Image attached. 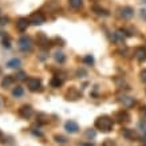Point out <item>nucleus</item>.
<instances>
[{"instance_id": "nucleus-7", "label": "nucleus", "mask_w": 146, "mask_h": 146, "mask_svg": "<svg viewBox=\"0 0 146 146\" xmlns=\"http://www.w3.org/2000/svg\"><path fill=\"white\" fill-rule=\"evenodd\" d=\"M119 16L122 19H131L134 16V9L131 7H123L119 9Z\"/></svg>"}, {"instance_id": "nucleus-14", "label": "nucleus", "mask_w": 146, "mask_h": 146, "mask_svg": "<svg viewBox=\"0 0 146 146\" xmlns=\"http://www.w3.org/2000/svg\"><path fill=\"white\" fill-rule=\"evenodd\" d=\"M20 64H22L20 59H18V58H12L11 60H8L7 67H9V68H19V67H20Z\"/></svg>"}, {"instance_id": "nucleus-16", "label": "nucleus", "mask_w": 146, "mask_h": 146, "mask_svg": "<svg viewBox=\"0 0 146 146\" xmlns=\"http://www.w3.org/2000/svg\"><path fill=\"white\" fill-rule=\"evenodd\" d=\"M62 84H63V79L59 78V76H54L52 79H51V86L55 87V89H56V87H60Z\"/></svg>"}, {"instance_id": "nucleus-30", "label": "nucleus", "mask_w": 146, "mask_h": 146, "mask_svg": "<svg viewBox=\"0 0 146 146\" xmlns=\"http://www.w3.org/2000/svg\"><path fill=\"white\" fill-rule=\"evenodd\" d=\"M142 139H143V142H146V134H143V137H142Z\"/></svg>"}, {"instance_id": "nucleus-13", "label": "nucleus", "mask_w": 146, "mask_h": 146, "mask_svg": "<svg viewBox=\"0 0 146 146\" xmlns=\"http://www.w3.org/2000/svg\"><path fill=\"white\" fill-rule=\"evenodd\" d=\"M135 58H137V60H139V62H143L146 59V50L142 48V47H139V48L135 50Z\"/></svg>"}, {"instance_id": "nucleus-3", "label": "nucleus", "mask_w": 146, "mask_h": 146, "mask_svg": "<svg viewBox=\"0 0 146 146\" xmlns=\"http://www.w3.org/2000/svg\"><path fill=\"white\" fill-rule=\"evenodd\" d=\"M28 20H30V23H31V24H34V26H40V24H43V23L46 22V16L42 12H39V11H38V12L32 13Z\"/></svg>"}, {"instance_id": "nucleus-31", "label": "nucleus", "mask_w": 146, "mask_h": 146, "mask_svg": "<svg viewBox=\"0 0 146 146\" xmlns=\"http://www.w3.org/2000/svg\"><path fill=\"white\" fill-rule=\"evenodd\" d=\"M143 115H145V117H146V106L143 107Z\"/></svg>"}, {"instance_id": "nucleus-12", "label": "nucleus", "mask_w": 146, "mask_h": 146, "mask_svg": "<svg viewBox=\"0 0 146 146\" xmlns=\"http://www.w3.org/2000/svg\"><path fill=\"white\" fill-rule=\"evenodd\" d=\"M126 36H129L127 34H126L125 31H122V30H119V31L114 32V35H113V40H114V42H123Z\"/></svg>"}, {"instance_id": "nucleus-20", "label": "nucleus", "mask_w": 146, "mask_h": 146, "mask_svg": "<svg viewBox=\"0 0 146 146\" xmlns=\"http://www.w3.org/2000/svg\"><path fill=\"white\" fill-rule=\"evenodd\" d=\"M54 58H55V60H56L58 63H63L64 60H66V55H64L63 52H59V51H58V52H55Z\"/></svg>"}, {"instance_id": "nucleus-27", "label": "nucleus", "mask_w": 146, "mask_h": 146, "mask_svg": "<svg viewBox=\"0 0 146 146\" xmlns=\"http://www.w3.org/2000/svg\"><path fill=\"white\" fill-rule=\"evenodd\" d=\"M139 76H141V80H142V82H145V83H146V70H142L141 74H139Z\"/></svg>"}, {"instance_id": "nucleus-21", "label": "nucleus", "mask_w": 146, "mask_h": 146, "mask_svg": "<svg viewBox=\"0 0 146 146\" xmlns=\"http://www.w3.org/2000/svg\"><path fill=\"white\" fill-rule=\"evenodd\" d=\"M83 62H84V63H87V64H93V63H94V58H93V55H87L86 58H83Z\"/></svg>"}, {"instance_id": "nucleus-8", "label": "nucleus", "mask_w": 146, "mask_h": 146, "mask_svg": "<svg viewBox=\"0 0 146 146\" xmlns=\"http://www.w3.org/2000/svg\"><path fill=\"white\" fill-rule=\"evenodd\" d=\"M122 135H123L126 139H130V141H134L138 138V133L133 129H123L122 130Z\"/></svg>"}, {"instance_id": "nucleus-22", "label": "nucleus", "mask_w": 146, "mask_h": 146, "mask_svg": "<svg viewBox=\"0 0 146 146\" xmlns=\"http://www.w3.org/2000/svg\"><path fill=\"white\" fill-rule=\"evenodd\" d=\"M86 138H89V139L95 138V131H94V130H91V129H90V130H87V131H86Z\"/></svg>"}, {"instance_id": "nucleus-25", "label": "nucleus", "mask_w": 146, "mask_h": 146, "mask_svg": "<svg viewBox=\"0 0 146 146\" xmlns=\"http://www.w3.org/2000/svg\"><path fill=\"white\" fill-rule=\"evenodd\" d=\"M138 129H139V130H142V131L146 134V121L139 122V123H138Z\"/></svg>"}, {"instance_id": "nucleus-24", "label": "nucleus", "mask_w": 146, "mask_h": 146, "mask_svg": "<svg viewBox=\"0 0 146 146\" xmlns=\"http://www.w3.org/2000/svg\"><path fill=\"white\" fill-rule=\"evenodd\" d=\"M16 79L19 80H26V72H23V71H19L18 74H16Z\"/></svg>"}, {"instance_id": "nucleus-23", "label": "nucleus", "mask_w": 146, "mask_h": 146, "mask_svg": "<svg viewBox=\"0 0 146 146\" xmlns=\"http://www.w3.org/2000/svg\"><path fill=\"white\" fill-rule=\"evenodd\" d=\"M54 138H55V141H56L58 143H66V141H67V139L63 137V135H55Z\"/></svg>"}, {"instance_id": "nucleus-9", "label": "nucleus", "mask_w": 146, "mask_h": 146, "mask_svg": "<svg viewBox=\"0 0 146 146\" xmlns=\"http://www.w3.org/2000/svg\"><path fill=\"white\" fill-rule=\"evenodd\" d=\"M64 129H66L70 134H75V133H78L79 126H78V123L74 122V121H67L66 123H64Z\"/></svg>"}, {"instance_id": "nucleus-2", "label": "nucleus", "mask_w": 146, "mask_h": 146, "mask_svg": "<svg viewBox=\"0 0 146 146\" xmlns=\"http://www.w3.org/2000/svg\"><path fill=\"white\" fill-rule=\"evenodd\" d=\"M18 46H19V48H20V51L27 52V51H31L32 42L28 36H22V38L18 40Z\"/></svg>"}, {"instance_id": "nucleus-10", "label": "nucleus", "mask_w": 146, "mask_h": 146, "mask_svg": "<svg viewBox=\"0 0 146 146\" xmlns=\"http://www.w3.org/2000/svg\"><path fill=\"white\" fill-rule=\"evenodd\" d=\"M114 119L117 121V122H119V123H123V122H127L129 121V114L126 113V111H118L117 114L114 115Z\"/></svg>"}, {"instance_id": "nucleus-26", "label": "nucleus", "mask_w": 146, "mask_h": 146, "mask_svg": "<svg viewBox=\"0 0 146 146\" xmlns=\"http://www.w3.org/2000/svg\"><path fill=\"white\" fill-rule=\"evenodd\" d=\"M9 19L7 16H0V26H5L7 23H8Z\"/></svg>"}, {"instance_id": "nucleus-11", "label": "nucleus", "mask_w": 146, "mask_h": 146, "mask_svg": "<svg viewBox=\"0 0 146 146\" xmlns=\"http://www.w3.org/2000/svg\"><path fill=\"white\" fill-rule=\"evenodd\" d=\"M28 24H30V20H28V19L27 18H20L18 22H16V28H18L19 31L23 32V31H26L27 30Z\"/></svg>"}, {"instance_id": "nucleus-18", "label": "nucleus", "mask_w": 146, "mask_h": 146, "mask_svg": "<svg viewBox=\"0 0 146 146\" xmlns=\"http://www.w3.org/2000/svg\"><path fill=\"white\" fill-rule=\"evenodd\" d=\"M23 94H24V90H23V87H20V86H16V87L12 90V95H13L15 98L22 97Z\"/></svg>"}, {"instance_id": "nucleus-19", "label": "nucleus", "mask_w": 146, "mask_h": 146, "mask_svg": "<svg viewBox=\"0 0 146 146\" xmlns=\"http://www.w3.org/2000/svg\"><path fill=\"white\" fill-rule=\"evenodd\" d=\"M68 3H70V5L72 7V8L78 9L83 5V0H68Z\"/></svg>"}, {"instance_id": "nucleus-4", "label": "nucleus", "mask_w": 146, "mask_h": 146, "mask_svg": "<svg viewBox=\"0 0 146 146\" xmlns=\"http://www.w3.org/2000/svg\"><path fill=\"white\" fill-rule=\"evenodd\" d=\"M27 87L31 91H40L42 90V82L38 78H28L27 79Z\"/></svg>"}, {"instance_id": "nucleus-15", "label": "nucleus", "mask_w": 146, "mask_h": 146, "mask_svg": "<svg viewBox=\"0 0 146 146\" xmlns=\"http://www.w3.org/2000/svg\"><path fill=\"white\" fill-rule=\"evenodd\" d=\"M12 83H13V78L11 75H5L4 78L1 79V86H3V87H9Z\"/></svg>"}, {"instance_id": "nucleus-29", "label": "nucleus", "mask_w": 146, "mask_h": 146, "mask_svg": "<svg viewBox=\"0 0 146 146\" xmlns=\"http://www.w3.org/2000/svg\"><path fill=\"white\" fill-rule=\"evenodd\" d=\"M82 146H94L91 142H87V143H82Z\"/></svg>"}, {"instance_id": "nucleus-28", "label": "nucleus", "mask_w": 146, "mask_h": 146, "mask_svg": "<svg viewBox=\"0 0 146 146\" xmlns=\"http://www.w3.org/2000/svg\"><path fill=\"white\" fill-rule=\"evenodd\" d=\"M141 16L143 19H146V11H141Z\"/></svg>"}, {"instance_id": "nucleus-32", "label": "nucleus", "mask_w": 146, "mask_h": 146, "mask_svg": "<svg viewBox=\"0 0 146 146\" xmlns=\"http://www.w3.org/2000/svg\"><path fill=\"white\" fill-rule=\"evenodd\" d=\"M1 138H3V133H1V131H0V139H1Z\"/></svg>"}, {"instance_id": "nucleus-1", "label": "nucleus", "mask_w": 146, "mask_h": 146, "mask_svg": "<svg viewBox=\"0 0 146 146\" xmlns=\"http://www.w3.org/2000/svg\"><path fill=\"white\" fill-rule=\"evenodd\" d=\"M113 125H114V121L111 117L109 115H102V117H98L97 121H95V127L98 130H101L102 133H109L113 129Z\"/></svg>"}, {"instance_id": "nucleus-5", "label": "nucleus", "mask_w": 146, "mask_h": 146, "mask_svg": "<svg viewBox=\"0 0 146 146\" xmlns=\"http://www.w3.org/2000/svg\"><path fill=\"white\" fill-rule=\"evenodd\" d=\"M32 113H34V110H32V107L28 106V105H24V106H22L19 109V115H20L22 118H24V119H28L32 115Z\"/></svg>"}, {"instance_id": "nucleus-6", "label": "nucleus", "mask_w": 146, "mask_h": 146, "mask_svg": "<svg viewBox=\"0 0 146 146\" xmlns=\"http://www.w3.org/2000/svg\"><path fill=\"white\" fill-rule=\"evenodd\" d=\"M119 103L123 105V107H133L135 105V99L133 97H127V95H122L119 97Z\"/></svg>"}, {"instance_id": "nucleus-17", "label": "nucleus", "mask_w": 146, "mask_h": 146, "mask_svg": "<svg viewBox=\"0 0 146 146\" xmlns=\"http://www.w3.org/2000/svg\"><path fill=\"white\" fill-rule=\"evenodd\" d=\"M93 11L97 13V15H102V16H109V12H107L106 9L101 8V7H98V5H94V7H93Z\"/></svg>"}]
</instances>
